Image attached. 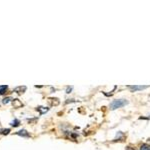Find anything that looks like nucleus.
<instances>
[{
  "label": "nucleus",
  "instance_id": "nucleus-10",
  "mask_svg": "<svg viewBox=\"0 0 150 150\" xmlns=\"http://www.w3.org/2000/svg\"><path fill=\"white\" fill-rule=\"evenodd\" d=\"M9 132H10V129H9V128H6V129H0V134H2V135H7V134H9Z\"/></svg>",
  "mask_w": 150,
  "mask_h": 150
},
{
  "label": "nucleus",
  "instance_id": "nucleus-1",
  "mask_svg": "<svg viewBox=\"0 0 150 150\" xmlns=\"http://www.w3.org/2000/svg\"><path fill=\"white\" fill-rule=\"evenodd\" d=\"M128 104V101L125 99H118V100H113L110 103V110H115L118 108H121L123 106H125Z\"/></svg>",
  "mask_w": 150,
  "mask_h": 150
},
{
  "label": "nucleus",
  "instance_id": "nucleus-5",
  "mask_svg": "<svg viewBox=\"0 0 150 150\" xmlns=\"http://www.w3.org/2000/svg\"><path fill=\"white\" fill-rule=\"evenodd\" d=\"M16 134L19 135V136H22V137H29V133L26 131L25 129L19 130L18 132H16Z\"/></svg>",
  "mask_w": 150,
  "mask_h": 150
},
{
  "label": "nucleus",
  "instance_id": "nucleus-6",
  "mask_svg": "<svg viewBox=\"0 0 150 150\" xmlns=\"http://www.w3.org/2000/svg\"><path fill=\"white\" fill-rule=\"evenodd\" d=\"M48 102H49L51 105H58L59 104V99L58 98H49L48 99Z\"/></svg>",
  "mask_w": 150,
  "mask_h": 150
},
{
  "label": "nucleus",
  "instance_id": "nucleus-11",
  "mask_svg": "<svg viewBox=\"0 0 150 150\" xmlns=\"http://www.w3.org/2000/svg\"><path fill=\"white\" fill-rule=\"evenodd\" d=\"M140 150H150V145L148 144H143L140 147Z\"/></svg>",
  "mask_w": 150,
  "mask_h": 150
},
{
  "label": "nucleus",
  "instance_id": "nucleus-3",
  "mask_svg": "<svg viewBox=\"0 0 150 150\" xmlns=\"http://www.w3.org/2000/svg\"><path fill=\"white\" fill-rule=\"evenodd\" d=\"M12 104H13L14 108H20V107H22V106H23V103L17 98L12 99Z\"/></svg>",
  "mask_w": 150,
  "mask_h": 150
},
{
  "label": "nucleus",
  "instance_id": "nucleus-9",
  "mask_svg": "<svg viewBox=\"0 0 150 150\" xmlns=\"http://www.w3.org/2000/svg\"><path fill=\"white\" fill-rule=\"evenodd\" d=\"M10 124H11V126H13V127H17L19 126V124H20V121H19L18 119H14Z\"/></svg>",
  "mask_w": 150,
  "mask_h": 150
},
{
  "label": "nucleus",
  "instance_id": "nucleus-12",
  "mask_svg": "<svg viewBox=\"0 0 150 150\" xmlns=\"http://www.w3.org/2000/svg\"><path fill=\"white\" fill-rule=\"evenodd\" d=\"M10 101H12L11 97H6V98L3 99V101H2V102H3V104H8L9 102H10Z\"/></svg>",
  "mask_w": 150,
  "mask_h": 150
},
{
  "label": "nucleus",
  "instance_id": "nucleus-8",
  "mask_svg": "<svg viewBox=\"0 0 150 150\" xmlns=\"http://www.w3.org/2000/svg\"><path fill=\"white\" fill-rule=\"evenodd\" d=\"M7 89H8L7 85H0V95H3L7 91Z\"/></svg>",
  "mask_w": 150,
  "mask_h": 150
},
{
  "label": "nucleus",
  "instance_id": "nucleus-13",
  "mask_svg": "<svg viewBox=\"0 0 150 150\" xmlns=\"http://www.w3.org/2000/svg\"><path fill=\"white\" fill-rule=\"evenodd\" d=\"M70 91H71V88H68V89H67V93H70Z\"/></svg>",
  "mask_w": 150,
  "mask_h": 150
},
{
  "label": "nucleus",
  "instance_id": "nucleus-7",
  "mask_svg": "<svg viewBox=\"0 0 150 150\" xmlns=\"http://www.w3.org/2000/svg\"><path fill=\"white\" fill-rule=\"evenodd\" d=\"M36 110L39 111L40 114H43V113H46L48 111V108L47 107H43V106H39V107L36 108Z\"/></svg>",
  "mask_w": 150,
  "mask_h": 150
},
{
  "label": "nucleus",
  "instance_id": "nucleus-2",
  "mask_svg": "<svg viewBox=\"0 0 150 150\" xmlns=\"http://www.w3.org/2000/svg\"><path fill=\"white\" fill-rule=\"evenodd\" d=\"M149 86L147 85H132V86H128V89H129L131 92H136V91H140L143 90V89L148 88Z\"/></svg>",
  "mask_w": 150,
  "mask_h": 150
},
{
  "label": "nucleus",
  "instance_id": "nucleus-4",
  "mask_svg": "<svg viewBox=\"0 0 150 150\" xmlns=\"http://www.w3.org/2000/svg\"><path fill=\"white\" fill-rule=\"evenodd\" d=\"M25 90H26V86H18L16 88H14V92L19 94V95L25 92Z\"/></svg>",
  "mask_w": 150,
  "mask_h": 150
}]
</instances>
